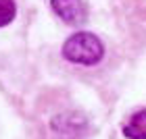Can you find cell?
<instances>
[{
    "mask_svg": "<svg viewBox=\"0 0 146 139\" xmlns=\"http://www.w3.org/2000/svg\"><path fill=\"white\" fill-rule=\"evenodd\" d=\"M15 12H17V6L13 0H0V27L9 25L15 19Z\"/></svg>",
    "mask_w": 146,
    "mask_h": 139,
    "instance_id": "5",
    "label": "cell"
},
{
    "mask_svg": "<svg viewBox=\"0 0 146 139\" xmlns=\"http://www.w3.org/2000/svg\"><path fill=\"white\" fill-rule=\"evenodd\" d=\"M54 139H82L86 133V118L79 112H63L50 123Z\"/></svg>",
    "mask_w": 146,
    "mask_h": 139,
    "instance_id": "2",
    "label": "cell"
},
{
    "mask_svg": "<svg viewBox=\"0 0 146 139\" xmlns=\"http://www.w3.org/2000/svg\"><path fill=\"white\" fill-rule=\"evenodd\" d=\"M50 6L58 19L69 25H82L86 21V4L84 0H50Z\"/></svg>",
    "mask_w": 146,
    "mask_h": 139,
    "instance_id": "3",
    "label": "cell"
},
{
    "mask_svg": "<svg viewBox=\"0 0 146 139\" xmlns=\"http://www.w3.org/2000/svg\"><path fill=\"white\" fill-rule=\"evenodd\" d=\"M123 135L127 139H146V110L136 112V114L125 123Z\"/></svg>",
    "mask_w": 146,
    "mask_h": 139,
    "instance_id": "4",
    "label": "cell"
},
{
    "mask_svg": "<svg viewBox=\"0 0 146 139\" xmlns=\"http://www.w3.org/2000/svg\"><path fill=\"white\" fill-rule=\"evenodd\" d=\"M63 54L67 60L77 62V64H86V67H92V64L100 62V58L104 56V46L94 33H88V31H79V33L71 35L63 46Z\"/></svg>",
    "mask_w": 146,
    "mask_h": 139,
    "instance_id": "1",
    "label": "cell"
}]
</instances>
